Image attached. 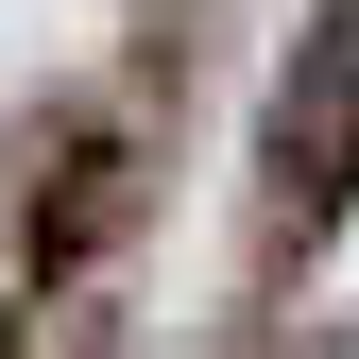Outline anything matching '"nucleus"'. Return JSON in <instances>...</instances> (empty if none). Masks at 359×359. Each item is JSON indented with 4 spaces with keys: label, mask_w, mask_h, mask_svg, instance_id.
Returning <instances> with one entry per match:
<instances>
[{
    "label": "nucleus",
    "mask_w": 359,
    "mask_h": 359,
    "mask_svg": "<svg viewBox=\"0 0 359 359\" xmlns=\"http://www.w3.org/2000/svg\"><path fill=\"white\" fill-rule=\"evenodd\" d=\"M257 189H274V240H325V222H359V0L291 52L274 120H257Z\"/></svg>",
    "instance_id": "1"
},
{
    "label": "nucleus",
    "mask_w": 359,
    "mask_h": 359,
    "mask_svg": "<svg viewBox=\"0 0 359 359\" xmlns=\"http://www.w3.org/2000/svg\"><path fill=\"white\" fill-rule=\"evenodd\" d=\"M120 205H137L120 137H52V189H34V274H86V257L120 240Z\"/></svg>",
    "instance_id": "2"
}]
</instances>
